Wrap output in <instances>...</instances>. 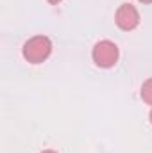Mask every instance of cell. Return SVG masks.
I'll use <instances>...</instances> for the list:
<instances>
[{"label": "cell", "instance_id": "6da1fadb", "mask_svg": "<svg viewBox=\"0 0 152 153\" xmlns=\"http://www.w3.org/2000/svg\"><path fill=\"white\" fill-rule=\"evenodd\" d=\"M22 53L25 61H29L31 64H39L47 61L48 55L52 53V41L47 36H34L23 45Z\"/></svg>", "mask_w": 152, "mask_h": 153}, {"label": "cell", "instance_id": "7a4b0ae2", "mask_svg": "<svg viewBox=\"0 0 152 153\" xmlns=\"http://www.w3.org/2000/svg\"><path fill=\"white\" fill-rule=\"evenodd\" d=\"M118 46L114 45L113 41L109 39H104V41H99L95 46H93V52H91V57H93V62L99 66V68H113L118 61Z\"/></svg>", "mask_w": 152, "mask_h": 153}, {"label": "cell", "instance_id": "3957f363", "mask_svg": "<svg viewBox=\"0 0 152 153\" xmlns=\"http://www.w3.org/2000/svg\"><path fill=\"white\" fill-rule=\"evenodd\" d=\"M114 22L122 30H132L140 25V13L132 4H122L116 11Z\"/></svg>", "mask_w": 152, "mask_h": 153}, {"label": "cell", "instance_id": "277c9868", "mask_svg": "<svg viewBox=\"0 0 152 153\" xmlns=\"http://www.w3.org/2000/svg\"><path fill=\"white\" fill-rule=\"evenodd\" d=\"M141 98H143L145 103L152 105V78L143 82V85H141Z\"/></svg>", "mask_w": 152, "mask_h": 153}, {"label": "cell", "instance_id": "5b68a950", "mask_svg": "<svg viewBox=\"0 0 152 153\" xmlns=\"http://www.w3.org/2000/svg\"><path fill=\"white\" fill-rule=\"evenodd\" d=\"M138 2H141V4H152V0H138Z\"/></svg>", "mask_w": 152, "mask_h": 153}, {"label": "cell", "instance_id": "8992f818", "mask_svg": "<svg viewBox=\"0 0 152 153\" xmlns=\"http://www.w3.org/2000/svg\"><path fill=\"white\" fill-rule=\"evenodd\" d=\"M50 4H59V2H63V0H48Z\"/></svg>", "mask_w": 152, "mask_h": 153}, {"label": "cell", "instance_id": "52a82bcc", "mask_svg": "<svg viewBox=\"0 0 152 153\" xmlns=\"http://www.w3.org/2000/svg\"><path fill=\"white\" fill-rule=\"evenodd\" d=\"M41 153H57V152H54V150H45V152H41Z\"/></svg>", "mask_w": 152, "mask_h": 153}, {"label": "cell", "instance_id": "ba28073f", "mask_svg": "<svg viewBox=\"0 0 152 153\" xmlns=\"http://www.w3.org/2000/svg\"><path fill=\"white\" fill-rule=\"evenodd\" d=\"M149 119H150V123H152V111H150V114H149Z\"/></svg>", "mask_w": 152, "mask_h": 153}]
</instances>
